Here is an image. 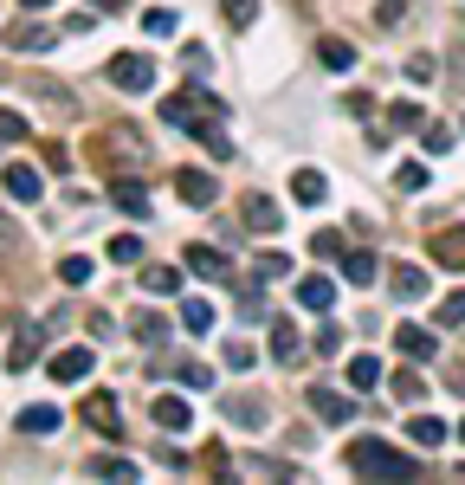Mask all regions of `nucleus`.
Returning a JSON list of instances; mask_svg holds the SVG:
<instances>
[{
  "instance_id": "obj_10",
  "label": "nucleus",
  "mask_w": 465,
  "mask_h": 485,
  "mask_svg": "<svg viewBox=\"0 0 465 485\" xmlns=\"http://www.w3.org/2000/svg\"><path fill=\"white\" fill-rule=\"evenodd\" d=\"M85 421H91L98 434H123V414H117V395H91V401H85Z\"/></svg>"
},
{
  "instance_id": "obj_17",
  "label": "nucleus",
  "mask_w": 465,
  "mask_h": 485,
  "mask_svg": "<svg viewBox=\"0 0 465 485\" xmlns=\"http://www.w3.org/2000/svg\"><path fill=\"white\" fill-rule=\"evenodd\" d=\"M291 194H297V201H304V207H317V201H324V194H330V181H324V175H317V169H297V175H291Z\"/></svg>"
},
{
  "instance_id": "obj_31",
  "label": "nucleus",
  "mask_w": 465,
  "mask_h": 485,
  "mask_svg": "<svg viewBox=\"0 0 465 485\" xmlns=\"http://www.w3.org/2000/svg\"><path fill=\"white\" fill-rule=\"evenodd\" d=\"M220 14H226L232 26H253V20H259V0H220Z\"/></svg>"
},
{
  "instance_id": "obj_34",
  "label": "nucleus",
  "mask_w": 465,
  "mask_h": 485,
  "mask_svg": "<svg viewBox=\"0 0 465 485\" xmlns=\"http://www.w3.org/2000/svg\"><path fill=\"white\" fill-rule=\"evenodd\" d=\"M433 317H439L446 330H465V292H452V298H446V304H439Z\"/></svg>"
},
{
  "instance_id": "obj_8",
  "label": "nucleus",
  "mask_w": 465,
  "mask_h": 485,
  "mask_svg": "<svg viewBox=\"0 0 465 485\" xmlns=\"http://www.w3.org/2000/svg\"><path fill=\"white\" fill-rule=\"evenodd\" d=\"M175 194H181V201H194V207H213V201H220L213 175H201V169H181V175H175Z\"/></svg>"
},
{
  "instance_id": "obj_7",
  "label": "nucleus",
  "mask_w": 465,
  "mask_h": 485,
  "mask_svg": "<svg viewBox=\"0 0 465 485\" xmlns=\"http://www.w3.org/2000/svg\"><path fill=\"white\" fill-rule=\"evenodd\" d=\"M310 408H317V414H324V421H330V428H343V421H356V401H349V395H330L324 382H317V388H310Z\"/></svg>"
},
{
  "instance_id": "obj_23",
  "label": "nucleus",
  "mask_w": 465,
  "mask_h": 485,
  "mask_svg": "<svg viewBox=\"0 0 465 485\" xmlns=\"http://www.w3.org/2000/svg\"><path fill=\"white\" fill-rule=\"evenodd\" d=\"M226 414H232V428H265V421H272L265 401H253V395H246V401H226Z\"/></svg>"
},
{
  "instance_id": "obj_25",
  "label": "nucleus",
  "mask_w": 465,
  "mask_h": 485,
  "mask_svg": "<svg viewBox=\"0 0 465 485\" xmlns=\"http://www.w3.org/2000/svg\"><path fill=\"white\" fill-rule=\"evenodd\" d=\"M375 382H381V356H356V363H349V388H356V395H368Z\"/></svg>"
},
{
  "instance_id": "obj_43",
  "label": "nucleus",
  "mask_w": 465,
  "mask_h": 485,
  "mask_svg": "<svg viewBox=\"0 0 465 485\" xmlns=\"http://www.w3.org/2000/svg\"><path fill=\"white\" fill-rule=\"evenodd\" d=\"M420 123V104H395V129H414Z\"/></svg>"
},
{
  "instance_id": "obj_21",
  "label": "nucleus",
  "mask_w": 465,
  "mask_h": 485,
  "mask_svg": "<svg viewBox=\"0 0 465 485\" xmlns=\"http://www.w3.org/2000/svg\"><path fill=\"white\" fill-rule=\"evenodd\" d=\"M246 227H253V233H272V227H278V207H272L265 194H246Z\"/></svg>"
},
{
  "instance_id": "obj_45",
  "label": "nucleus",
  "mask_w": 465,
  "mask_h": 485,
  "mask_svg": "<svg viewBox=\"0 0 465 485\" xmlns=\"http://www.w3.org/2000/svg\"><path fill=\"white\" fill-rule=\"evenodd\" d=\"M98 7H104V14H123V0H98Z\"/></svg>"
},
{
  "instance_id": "obj_24",
  "label": "nucleus",
  "mask_w": 465,
  "mask_h": 485,
  "mask_svg": "<svg viewBox=\"0 0 465 485\" xmlns=\"http://www.w3.org/2000/svg\"><path fill=\"white\" fill-rule=\"evenodd\" d=\"M408 440H414V447H439V440H446V421H433V414H414V421H408Z\"/></svg>"
},
{
  "instance_id": "obj_19",
  "label": "nucleus",
  "mask_w": 465,
  "mask_h": 485,
  "mask_svg": "<svg viewBox=\"0 0 465 485\" xmlns=\"http://www.w3.org/2000/svg\"><path fill=\"white\" fill-rule=\"evenodd\" d=\"M317 65H324V72H349L356 46H349V39H324V46H317Z\"/></svg>"
},
{
  "instance_id": "obj_9",
  "label": "nucleus",
  "mask_w": 465,
  "mask_h": 485,
  "mask_svg": "<svg viewBox=\"0 0 465 485\" xmlns=\"http://www.w3.org/2000/svg\"><path fill=\"white\" fill-rule=\"evenodd\" d=\"M433 265H446V272H465V227H446V233H433Z\"/></svg>"
},
{
  "instance_id": "obj_20",
  "label": "nucleus",
  "mask_w": 465,
  "mask_h": 485,
  "mask_svg": "<svg viewBox=\"0 0 465 485\" xmlns=\"http://www.w3.org/2000/svg\"><path fill=\"white\" fill-rule=\"evenodd\" d=\"M52 39H58V33H46V26H7V46H14V52H46Z\"/></svg>"
},
{
  "instance_id": "obj_14",
  "label": "nucleus",
  "mask_w": 465,
  "mask_h": 485,
  "mask_svg": "<svg viewBox=\"0 0 465 485\" xmlns=\"http://www.w3.org/2000/svg\"><path fill=\"white\" fill-rule=\"evenodd\" d=\"M14 421H20V434H58V408L33 401V408H20V414H14Z\"/></svg>"
},
{
  "instance_id": "obj_38",
  "label": "nucleus",
  "mask_w": 465,
  "mask_h": 485,
  "mask_svg": "<svg viewBox=\"0 0 465 485\" xmlns=\"http://www.w3.org/2000/svg\"><path fill=\"white\" fill-rule=\"evenodd\" d=\"M395 188H401V194H420V188H427V162H408V169L395 175Z\"/></svg>"
},
{
  "instance_id": "obj_22",
  "label": "nucleus",
  "mask_w": 465,
  "mask_h": 485,
  "mask_svg": "<svg viewBox=\"0 0 465 485\" xmlns=\"http://www.w3.org/2000/svg\"><path fill=\"white\" fill-rule=\"evenodd\" d=\"M142 285H149L155 298H169V292H181V265H149V272H142Z\"/></svg>"
},
{
  "instance_id": "obj_6",
  "label": "nucleus",
  "mask_w": 465,
  "mask_h": 485,
  "mask_svg": "<svg viewBox=\"0 0 465 485\" xmlns=\"http://www.w3.org/2000/svg\"><path fill=\"white\" fill-rule=\"evenodd\" d=\"M46 330H52V324H26V330L14 336V350H7V369H14V376H20V369H33V356H39Z\"/></svg>"
},
{
  "instance_id": "obj_47",
  "label": "nucleus",
  "mask_w": 465,
  "mask_h": 485,
  "mask_svg": "<svg viewBox=\"0 0 465 485\" xmlns=\"http://www.w3.org/2000/svg\"><path fill=\"white\" fill-rule=\"evenodd\" d=\"M459 440H465V428H459Z\"/></svg>"
},
{
  "instance_id": "obj_42",
  "label": "nucleus",
  "mask_w": 465,
  "mask_h": 485,
  "mask_svg": "<svg viewBox=\"0 0 465 485\" xmlns=\"http://www.w3.org/2000/svg\"><path fill=\"white\" fill-rule=\"evenodd\" d=\"M226 369H240V376L253 369V350H246V343H226Z\"/></svg>"
},
{
  "instance_id": "obj_16",
  "label": "nucleus",
  "mask_w": 465,
  "mask_h": 485,
  "mask_svg": "<svg viewBox=\"0 0 465 485\" xmlns=\"http://www.w3.org/2000/svg\"><path fill=\"white\" fill-rule=\"evenodd\" d=\"M110 201L123 207V214H149V194H142V181H136V175H129V181L117 175V181H110Z\"/></svg>"
},
{
  "instance_id": "obj_40",
  "label": "nucleus",
  "mask_w": 465,
  "mask_h": 485,
  "mask_svg": "<svg viewBox=\"0 0 465 485\" xmlns=\"http://www.w3.org/2000/svg\"><path fill=\"white\" fill-rule=\"evenodd\" d=\"M336 350H343V324H324L317 330V356H336Z\"/></svg>"
},
{
  "instance_id": "obj_36",
  "label": "nucleus",
  "mask_w": 465,
  "mask_h": 485,
  "mask_svg": "<svg viewBox=\"0 0 465 485\" xmlns=\"http://www.w3.org/2000/svg\"><path fill=\"white\" fill-rule=\"evenodd\" d=\"M136 336H142V343H162V336H169V317L142 311V317H136Z\"/></svg>"
},
{
  "instance_id": "obj_26",
  "label": "nucleus",
  "mask_w": 465,
  "mask_h": 485,
  "mask_svg": "<svg viewBox=\"0 0 465 485\" xmlns=\"http://www.w3.org/2000/svg\"><path fill=\"white\" fill-rule=\"evenodd\" d=\"M343 279L349 285H375V253H343Z\"/></svg>"
},
{
  "instance_id": "obj_30",
  "label": "nucleus",
  "mask_w": 465,
  "mask_h": 485,
  "mask_svg": "<svg viewBox=\"0 0 465 485\" xmlns=\"http://www.w3.org/2000/svg\"><path fill=\"white\" fill-rule=\"evenodd\" d=\"M85 472H91V479H136V466H123L117 453H104V459H91Z\"/></svg>"
},
{
  "instance_id": "obj_35",
  "label": "nucleus",
  "mask_w": 465,
  "mask_h": 485,
  "mask_svg": "<svg viewBox=\"0 0 465 485\" xmlns=\"http://www.w3.org/2000/svg\"><path fill=\"white\" fill-rule=\"evenodd\" d=\"M142 26H149L155 39H169V33H175V7H149V14H142Z\"/></svg>"
},
{
  "instance_id": "obj_33",
  "label": "nucleus",
  "mask_w": 465,
  "mask_h": 485,
  "mask_svg": "<svg viewBox=\"0 0 465 485\" xmlns=\"http://www.w3.org/2000/svg\"><path fill=\"white\" fill-rule=\"evenodd\" d=\"M110 259H117V265H136V259H142V240H136V233H117V240H110Z\"/></svg>"
},
{
  "instance_id": "obj_27",
  "label": "nucleus",
  "mask_w": 465,
  "mask_h": 485,
  "mask_svg": "<svg viewBox=\"0 0 465 485\" xmlns=\"http://www.w3.org/2000/svg\"><path fill=\"white\" fill-rule=\"evenodd\" d=\"M181 324H188L194 336H207V330H213V304H207V298H188V304H181Z\"/></svg>"
},
{
  "instance_id": "obj_39",
  "label": "nucleus",
  "mask_w": 465,
  "mask_h": 485,
  "mask_svg": "<svg viewBox=\"0 0 465 485\" xmlns=\"http://www.w3.org/2000/svg\"><path fill=\"white\" fill-rule=\"evenodd\" d=\"M420 143H427V156H446V150H452V129L427 123V129H420Z\"/></svg>"
},
{
  "instance_id": "obj_3",
  "label": "nucleus",
  "mask_w": 465,
  "mask_h": 485,
  "mask_svg": "<svg viewBox=\"0 0 465 485\" xmlns=\"http://www.w3.org/2000/svg\"><path fill=\"white\" fill-rule=\"evenodd\" d=\"M46 369H52V382H65V388H71V382H91L98 356H91V343H65V350H52V363H46Z\"/></svg>"
},
{
  "instance_id": "obj_12",
  "label": "nucleus",
  "mask_w": 465,
  "mask_h": 485,
  "mask_svg": "<svg viewBox=\"0 0 465 485\" xmlns=\"http://www.w3.org/2000/svg\"><path fill=\"white\" fill-rule=\"evenodd\" d=\"M297 304L304 311H336V279H304L297 285Z\"/></svg>"
},
{
  "instance_id": "obj_2",
  "label": "nucleus",
  "mask_w": 465,
  "mask_h": 485,
  "mask_svg": "<svg viewBox=\"0 0 465 485\" xmlns=\"http://www.w3.org/2000/svg\"><path fill=\"white\" fill-rule=\"evenodd\" d=\"M349 466H356V479H388V485H401V479H420V472H427L414 453L388 447V440H356V447H349Z\"/></svg>"
},
{
  "instance_id": "obj_5",
  "label": "nucleus",
  "mask_w": 465,
  "mask_h": 485,
  "mask_svg": "<svg viewBox=\"0 0 465 485\" xmlns=\"http://www.w3.org/2000/svg\"><path fill=\"white\" fill-rule=\"evenodd\" d=\"M395 350L414 356V363H439V343H433V330H420V324H401V330H395Z\"/></svg>"
},
{
  "instance_id": "obj_32",
  "label": "nucleus",
  "mask_w": 465,
  "mask_h": 485,
  "mask_svg": "<svg viewBox=\"0 0 465 485\" xmlns=\"http://www.w3.org/2000/svg\"><path fill=\"white\" fill-rule=\"evenodd\" d=\"M26 136H33V129H26L20 110H0V143H26Z\"/></svg>"
},
{
  "instance_id": "obj_15",
  "label": "nucleus",
  "mask_w": 465,
  "mask_h": 485,
  "mask_svg": "<svg viewBox=\"0 0 465 485\" xmlns=\"http://www.w3.org/2000/svg\"><path fill=\"white\" fill-rule=\"evenodd\" d=\"M181 259H188V272H194V279H226V259H220L213 246H188Z\"/></svg>"
},
{
  "instance_id": "obj_1",
  "label": "nucleus",
  "mask_w": 465,
  "mask_h": 485,
  "mask_svg": "<svg viewBox=\"0 0 465 485\" xmlns=\"http://www.w3.org/2000/svg\"><path fill=\"white\" fill-rule=\"evenodd\" d=\"M162 117H169L175 129L201 136L207 150H220V156H226V104H220L213 91H201V85H181V91L162 104Z\"/></svg>"
},
{
  "instance_id": "obj_18",
  "label": "nucleus",
  "mask_w": 465,
  "mask_h": 485,
  "mask_svg": "<svg viewBox=\"0 0 465 485\" xmlns=\"http://www.w3.org/2000/svg\"><path fill=\"white\" fill-rule=\"evenodd\" d=\"M388 285H395L401 304H414V298L427 292V272H420V265H395V279H388Z\"/></svg>"
},
{
  "instance_id": "obj_29",
  "label": "nucleus",
  "mask_w": 465,
  "mask_h": 485,
  "mask_svg": "<svg viewBox=\"0 0 465 485\" xmlns=\"http://www.w3.org/2000/svg\"><path fill=\"white\" fill-rule=\"evenodd\" d=\"M58 279H65L71 292H78V285H91V259H78V253H71V259H58Z\"/></svg>"
},
{
  "instance_id": "obj_28",
  "label": "nucleus",
  "mask_w": 465,
  "mask_h": 485,
  "mask_svg": "<svg viewBox=\"0 0 465 485\" xmlns=\"http://www.w3.org/2000/svg\"><path fill=\"white\" fill-rule=\"evenodd\" d=\"M272 356H278V363H291V356H297V330H291L284 317L272 324Z\"/></svg>"
},
{
  "instance_id": "obj_4",
  "label": "nucleus",
  "mask_w": 465,
  "mask_h": 485,
  "mask_svg": "<svg viewBox=\"0 0 465 485\" xmlns=\"http://www.w3.org/2000/svg\"><path fill=\"white\" fill-rule=\"evenodd\" d=\"M110 85H117V91H149V85H155V58H142V52L110 58Z\"/></svg>"
},
{
  "instance_id": "obj_11",
  "label": "nucleus",
  "mask_w": 465,
  "mask_h": 485,
  "mask_svg": "<svg viewBox=\"0 0 465 485\" xmlns=\"http://www.w3.org/2000/svg\"><path fill=\"white\" fill-rule=\"evenodd\" d=\"M155 421H162L169 434H188V428H194V408H188L181 395H162V401H155Z\"/></svg>"
},
{
  "instance_id": "obj_37",
  "label": "nucleus",
  "mask_w": 465,
  "mask_h": 485,
  "mask_svg": "<svg viewBox=\"0 0 465 485\" xmlns=\"http://www.w3.org/2000/svg\"><path fill=\"white\" fill-rule=\"evenodd\" d=\"M310 253H317V259H343V233H336V227H324L317 240H310Z\"/></svg>"
},
{
  "instance_id": "obj_41",
  "label": "nucleus",
  "mask_w": 465,
  "mask_h": 485,
  "mask_svg": "<svg viewBox=\"0 0 465 485\" xmlns=\"http://www.w3.org/2000/svg\"><path fill=\"white\" fill-rule=\"evenodd\" d=\"M181 382H188V388H213V369H207V363H181Z\"/></svg>"
},
{
  "instance_id": "obj_13",
  "label": "nucleus",
  "mask_w": 465,
  "mask_h": 485,
  "mask_svg": "<svg viewBox=\"0 0 465 485\" xmlns=\"http://www.w3.org/2000/svg\"><path fill=\"white\" fill-rule=\"evenodd\" d=\"M0 188H7L14 201H39V169H26V162H14L7 175H0Z\"/></svg>"
},
{
  "instance_id": "obj_46",
  "label": "nucleus",
  "mask_w": 465,
  "mask_h": 485,
  "mask_svg": "<svg viewBox=\"0 0 465 485\" xmlns=\"http://www.w3.org/2000/svg\"><path fill=\"white\" fill-rule=\"evenodd\" d=\"M20 7H52V0H20Z\"/></svg>"
},
{
  "instance_id": "obj_44",
  "label": "nucleus",
  "mask_w": 465,
  "mask_h": 485,
  "mask_svg": "<svg viewBox=\"0 0 465 485\" xmlns=\"http://www.w3.org/2000/svg\"><path fill=\"white\" fill-rule=\"evenodd\" d=\"M14 246H20V227H14V221H0V253H14Z\"/></svg>"
}]
</instances>
